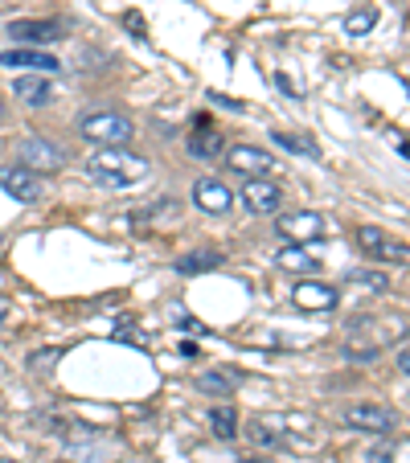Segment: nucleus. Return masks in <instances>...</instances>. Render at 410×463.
I'll return each instance as SVG.
<instances>
[{
  "mask_svg": "<svg viewBox=\"0 0 410 463\" xmlns=\"http://www.w3.org/2000/svg\"><path fill=\"white\" fill-rule=\"evenodd\" d=\"M91 181L107 184V189H131L148 176V160L136 156V152H123V148H99L87 165Z\"/></svg>",
  "mask_w": 410,
  "mask_h": 463,
  "instance_id": "1",
  "label": "nucleus"
},
{
  "mask_svg": "<svg viewBox=\"0 0 410 463\" xmlns=\"http://www.w3.org/2000/svg\"><path fill=\"white\" fill-rule=\"evenodd\" d=\"M79 131L87 136V140L103 144V148H123V144H131V136H136L131 119H128V115H119V111H95V115H87V119L79 123Z\"/></svg>",
  "mask_w": 410,
  "mask_h": 463,
  "instance_id": "2",
  "label": "nucleus"
},
{
  "mask_svg": "<svg viewBox=\"0 0 410 463\" xmlns=\"http://www.w3.org/2000/svg\"><path fill=\"white\" fill-rule=\"evenodd\" d=\"M345 427L353 430H369V435H390L398 427V414L390 406H374V402H358V406H345Z\"/></svg>",
  "mask_w": 410,
  "mask_h": 463,
  "instance_id": "3",
  "label": "nucleus"
},
{
  "mask_svg": "<svg viewBox=\"0 0 410 463\" xmlns=\"http://www.w3.org/2000/svg\"><path fill=\"white\" fill-rule=\"evenodd\" d=\"M17 156L25 168H45V173L66 165V148H58V144L45 140V136H25V140H17Z\"/></svg>",
  "mask_w": 410,
  "mask_h": 463,
  "instance_id": "4",
  "label": "nucleus"
},
{
  "mask_svg": "<svg viewBox=\"0 0 410 463\" xmlns=\"http://www.w3.org/2000/svg\"><path fill=\"white\" fill-rule=\"evenodd\" d=\"M0 189L9 193V197H17L21 205H37L42 202V181H37L33 168L25 165H9V168H0Z\"/></svg>",
  "mask_w": 410,
  "mask_h": 463,
  "instance_id": "5",
  "label": "nucleus"
},
{
  "mask_svg": "<svg viewBox=\"0 0 410 463\" xmlns=\"http://www.w3.org/2000/svg\"><path fill=\"white\" fill-rule=\"evenodd\" d=\"M243 205L251 213H259V218H267V213H275L283 205V193H280V184L262 181V176H251L243 189Z\"/></svg>",
  "mask_w": 410,
  "mask_h": 463,
  "instance_id": "6",
  "label": "nucleus"
},
{
  "mask_svg": "<svg viewBox=\"0 0 410 463\" xmlns=\"http://www.w3.org/2000/svg\"><path fill=\"white\" fill-rule=\"evenodd\" d=\"M193 205L205 213H230V205H234V193H230V184L214 181V176H201L197 184H193Z\"/></svg>",
  "mask_w": 410,
  "mask_h": 463,
  "instance_id": "7",
  "label": "nucleus"
},
{
  "mask_svg": "<svg viewBox=\"0 0 410 463\" xmlns=\"http://www.w3.org/2000/svg\"><path fill=\"white\" fill-rule=\"evenodd\" d=\"M358 246L366 254H374V259H386V262H406V246L402 242H394L386 230H377V226H361L358 230Z\"/></svg>",
  "mask_w": 410,
  "mask_h": 463,
  "instance_id": "8",
  "label": "nucleus"
},
{
  "mask_svg": "<svg viewBox=\"0 0 410 463\" xmlns=\"http://www.w3.org/2000/svg\"><path fill=\"white\" fill-rule=\"evenodd\" d=\"M9 37H17L21 45H50L58 37H66V25L62 21H13Z\"/></svg>",
  "mask_w": 410,
  "mask_h": 463,
  "instance_id": "9",
  "label": "nucleus"
},
{
  "mask_svg": "<svg viewBox=\"0 0 410 463\" xmlns=\"http://www.w3.org/2000/svg\"><path fill=\"white\" fill-rule=\"evenodd\" d=\"M280 234L288 238V242H316V238L324 234V218L312 210L288 213V218H280Z\"/></svg>",
  "mask_w": 410,
  "mask_h": 463,
  "instance_id": "10",
  "label": "nucleus"
},
{
  "mask_svg": "<svg viewBox=\"0 0 410 463\" xmlns=\"http://www.w3.org/2000/svg\"><path fill=\"white\" fill-rule=\"evenodd\" d=\"M291 299H296V307H304V312H332L340 296L329 288V283H316V279H308V283H296V291H291Z\"/></svg>",
  "mask_w": 410,
  "mask_h": 463,
  "instance_id": "11",
  "label": "nucleus"
},
{
  "mask_svg": "<svg viewBox=\"0 0 410 463\" xmlns=\"http://www.w3.org/2000/svg\"><path fill=\"white\" fill-rule=\"evenodd\" d=\"M226 165L234 168V173H246V176H267L275 160H271L262 148H251V144H234V148L226 152Z\"/></svg>",
  "mask_w": 410,
  "mask_h": 463,
  "instance_id": "12",
  "label": "nucleus"
},
{
  "mask_svg": "<svg viewBox=\"0 0 410 463\" xmlns=\"http://www.w3.org/2000/svg\"><path fill=\"white\" fill-rule=\"evenodd\" d=\"M189 152L197 160H214V156H222V152H226V140H222L218 128H210V123L201 119V131H193V136H189Z\"/></svg>",
  "mask_w": 410,
  "mask_h": 463,
  "instance_id": "13",
  "label": "nucleus"
},
{
  "mask_svg": "<svg viewBox=\"0 0 410 463\" xmlns=\"http://www.w3.org/2000/svg\"><path fill=\"white\" fill-rule=\"evenodd\" d=\"M0 66H25V71L42 74V71H58V58L42 50H5L0 53Z\"/></svg>",
  "mask_w": 410,
  "mask_h": 463,
  "instance_id": "14",
  "label": "nucleus"
},
{
  "mask_svg": "<svg viewBox=\"0 0 410 463\" xmlns=\"http://www.w3.org/2000/svg\"><path fill=\"white\" fill-rule=\"evenodd\" d=\"M13 90H17L21 99H25L29 107H45L53 99V90H50V82L42 79V74H21L17 82H13Z\"/></svg>",
  "mask_w": 410,
  "mask_h": 463,
  "instance_id": "15",
  "label": "nucleus"
},
{
  "mask_svg": "<svg viewBox=\"0 0 410 463\" xmlns=\"http://www.w3.org/2000/svg\"><path fill=\"white\" fill-rule=\"evenodd\" d=\"M280 267L283 271H300V275H312L320 271V259H312V254L304 250V246H288V250H280Z\"/></svg>",
  "mask_w": 410,
  "mask_h": 463,
  "instance_id": "16",
  "label": "nucleus"
},
{
  "mask_svg": "<svg viewBox=\"0 0 410 463\" xmlns=\"http://www.w3.org/2000/svg\"><path fill=\"white\" fill-rule=\"evenodd\" d=\"M218 267H222L218 250H201V254H185V259H176V271L181 275H205V271H218Z\"/></svg>",
  "mask_w": 410,
  "mask_h": 463,
  "instance_id": "17",
  "label": "nucleus"
},
{
  "mask_svg": "<svg viewBox=\"0 0 410 463\" xmlns=\"http://www.w3.org/2000/svg\"><path fill=\"white\" fill-rule=\"evenodd\" d=\"M210 430L218 439H234L238 435V414H234V406H214L210 411Z\"/></svg>",
  "mask_w": 410,
  "mask_h": 463,
  "instance_id": "18",
  "label": "nucleus"
},
{
  "mask_svg": "<svg viewBox=\"0 0 410 463\" xmlns=\"http://www.w3.org/2000/svg\"><path fill=\"white\" fill-rule=\"evenodd\" d=\"M374 25H377V9H353L349 17H345V33H353V37L369 33Z\"/></svg>",
  "mask_w": 410,
  "mask_h": 463,
  "instance_id": "19",
  "label": "nucleus"
},
{
  "mask_svg": "<svg viewBox=\"0 0 410 463\" xmlns=\"http://www.w3.org/2000/svg\"><path fill=\"white\" fill-rule=\"evenodd\" d=\"M275 136V144L288 152H300V156H316V144L308 140V136H291V131H271Z\"/></svg>",
  "mask_w": 410,
  "mask_h": 463,
  "instance_id": "20",
  "label": "nucleus"
},
{
  "mask_svg": "<svg viewBox=\"0 0 410 463\" xmlns=\"http://www.w3.org/2000/svg\"><path fill=\"white\" fill-rule=\"evenodd\" d=\"M201 393H230L234 390V373H197Z\"/></svg>",
  "mask_w": 410,
  "mask_h": 463,
  "instance_id": "21",
  "label": "nucleus"
},
{
  "mask_svg": "<svg viewBox=\"0 0 410 463\" xmlns=\"http://www.w3.org/2000/svg\"><path fill=\"white\" fill-rule=\"evenodd\" d=\"M251 439H254L259 447H275V443H280V430L271 427V422L254 419V422H251Z\"/></svg>",
  "mask_w": 410,
  "mask_h": 463,
  "instance_id": "22",
  "label": "nucleus"
},
{
  "mask_svg": "<svg viewBox=\"0 0 410 463\" xmlns=\"http://www.w3.org/2000/svg\"><path fill=\"white\" fill-rule=\"evenodd\" d=\"M353 283H361V288H374V291H386L390 288V279L386 275H374V271H349Z\"/></svg>",
  "mask_w": 410,
  "mask_h": 463,
  "instance_id": "23",
  "label": "nucleus"
},
{
  "mask_svg": "<svg viewBox=\"0 0 410 463\" xmlns=\"http://www.w3.org/2000/svg\"><path fill=\"white\" fill-rule=\"evenodd\" d=\"M58 357H62V349H42V353H29V369H50Z\"/></svg>",
  "mask_w": 410,
  "mask_h": 463,
  "instance_id": "24",
  "label": "nucleus"
},
{
  "mask_svg": "<svg viewBox=\"0 0 410 463\" xmlns=\"http://www.w3.org/2000/svg\"><path fill=\"white\" fill-rule=\"evenodd\" d=\"M115 341H136V345H144V336L128 333V324H119V328H115Z\"/></svg>",
  "mask_w": 410,
  "mask_h": 463,
  "instance_id": "25",
  "label": "nucleus"
},
{
  "mask_svg": "<svg viewBox=\"0 0 410 463\" xmlns=\"http://www.w3.org/2000/svg\"><path fill=\"white\" fill-rule=\"evenodd\" d=\"M398 373H410V353H406V345H398Z\"/></svg>",
  "mask_w": 410,
  "mask_h": 463,
  "instance_id": "26",
  "label": "nucleus"
},
{
  "mask_svg": "<svg viewBox=\"0 0 410 463\" xmlns=\"http://www.w3.org/2000/svg\"><path fill=\"white\" fill-rule=\"evenodd\" d=\"M123 21H128V29H136V33H140V29H144V17H140V13H128V17H123ZM144 37V33H140Z\"/></svg>",
  "mask_w": 410,
  "mask_h": 463,
  "instance_id": "27",
  "label": "nucleus"
},
{
  "mask_svg": "<svg viewBox=\"0 0 410 463\" xmlns=\"http://www.w3.org/2000/svg\"><path fill=\"white\" fill-rule=\"evenodd\" d=\"M275 82H280V90H288V95H296V87H291V79H288V74H280V79H275Z\"/></svg>",
  "mask_w": 410,
  "mask_h": 463,
  "instance_id": "28",
  "label": "nucleus"
},
{
  "mask_svg": "<svg viewBox=\"0 0 410 463\" xmlns=\"http://www.w3.org/2000/svg\"><path fill=\"white\" fill-rule=\"evenodd\" d=\"M369 459H374V463H390V451H369Z\"/></svg>",
  "mask_w": 410,
  "mask_h": 463,
  "instance_id": "29",
  "label": "nucleus"
},
{
  "mask_svg": "<svg viewBox=\"0 0 410 463\" xmlns=\"http://www.w3.org/2000/svg\"><path fill=\"white\" fill-rule=\"evenodd\" d=\"M238 463H267V459H238Z\"/></svg>",
  "mask_w": 410,
  "mask_h": 463,
  "instance_id": "30",
  "label": "nucleus"
},
{
  "mask_svg": "<svg viewBox=\"0 0 410 463\" xmlns=\"http://www.w3.org/2000/svg\"><path fill=\"white\" fill-rule=\"evenodd\" d=\"M0 119H5V99H0Z\"/></svg>",
  "mask_w": 410,
  "mask_h": 463,
  "instance_id": "31",
  "label": "nucleus"
},
{
  "mask_svg": "<svg viewBox=\"0 0 410 463\" xmlns=\"http://www.w3.org/2000/svg\"><path fill=\"white\" fill-rule=\"evenodd\" d=\"M0 250H5V234H0Z\"/></svg>",
  "mask_w": 410,
  "mask_h": 463,
  "instance_id": "32",
  "label": "nucleus"
},
{
  "mask_svg": "<svg viewBox=\"0 0 410 463\" xmlns=\"http://www.w3.org/2000/svg\"><path fill=\"white\" fill-rule=\"evenodd\" d=\"M0 463H17V459H0Z\"/></svg>",
  "mask_w": 410,
  "mask_h": 463,
  "instance_id": "33",
  "label": "nucleus"
},
{
  "mask_svg": "<svg viewBox=\"0 0 410 463\" xmlns=\"http://www.w3.org/2000/svg\"><path fill=\"white\" fill-rule=\"evenodd\" d=\"M0 320H5V307H0Z\"/></svg>",
  "mask_w": 410,
  "mask_h": 463,
  "instance_id": "34",
  "label": "nucleus"
}]
</instances>
